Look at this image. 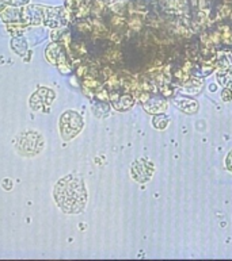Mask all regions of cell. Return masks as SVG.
<instances>
[{"label":"cell","instance_id":"obj_3","mask_svg":"<svg viewBox=\"0 0 232 261\" xmlns=\"http://www.w3.org/2000/svg\"><path fill=\"white\" fill-rule=\"evenodd\" d=\"M225 33L223 34V41H224L225 43H232V32H229V29L228 28H224Z\"/></svg>","mask_w":232,"mask_h":261},{"label":"cell","instance_id":"obj_1","mask_svg":"<svg viewBox=\"0 0 232 261\" xmlns=\"http://www.w3.org/2000/svg\"><path fill=\"white\" fill-rule=\"evenodd\" d=\"M55 198L61 210L65 213H79L87 200V192L82 180L68 176L60 180L55 188Z\"/></svg>","mask_w":232,"mask_h":261},{"label":"cell","instance_id":"obj_2","mask_svg":"<svg viewBox=\"0 0 232 261\" xmlns=\"http://www.w3.org/2000/svg\"><path fill=\"white\" fill-rule=\"evenodd\" d=\"M83 126L82 118L79 117L76 113L68 111L61 117L60 121V129H61V136L65 140H71L80 132Z\"/></svg>","mask_w":232,"mask_h":261},{"label":"cell","instance_id":"obj_4","mask_svg":"<svg viewBox=\"0 0 232 261\" xmlns=\"http://www.w3.org/2000/svg\"><path fill=\"white\" fill-rule=\"evenodd\" d=\"M225 165H227V169L232 172V150L229 153L228 156H227V160H225Z\"/></svg>","mask_w":232,"mask_h":261}]
</instances>
